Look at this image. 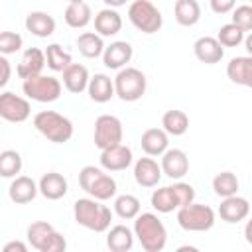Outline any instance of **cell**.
Segmentation results:
<instances>
[{
	"label": "cell",
	"instance_id": "ffe728a7",
	"mask_svg": "<svg viewBox=\"0 0 252 252\" xmlns=\"http://www.w3.org/2000/svg\"><path fill=\"white\" fill-rule=\"evenodd\" d=\"M132 55H134V49L128 41H112L108 47H104L102 63L108 69H118L120 71V69L128 67Z\"/></svg>",
	"mask_w": 252,
	"mask_h": 252
},
{
	"label": "cell",
	"instance_id": "8992f818",
	"mask_svg": "<svg viewBox=\"0 0 252 252\" xmlns=\"http://www.w3.org/2000/svg\"><path fill=\"white\" fill-rule=\"evenodd\" d=\"M26 236H28L30 246L39 252H63L67 248L65 236L61 232H57L53 228V224H49L47 220L32 222L26 230Z\"/></svg>",
	"mask_w": 252,
	"mask_h": 252
},
{
	"label": "cell",
	"instance_id": "4dcf8cb0",
	"mask_svg": "<svg viewBox=\"0 0 252 252\" xmlns=\"http://www.w3.org/2000/svg\"><path fill=\"white\" fill-rule=\"evenodd\" d=\"M173 16L179 26L191 28L201 20V6L197 0H175Z\"/></svg>",
	"mask_w": 252,
	"mask_h": 252
},
{
	"label": "cell",
	"instance_id": "1f68e13d",
	"mask_svg": "<svg viewBox=\"0 0 252 252\" xmlns=\"http://www.w3.org/2000/svg\"><path fill=\"white\" fill-rule=\"evenodd\" d=\"M161 128L169 134V136H183L189 130V116L183 110H167L161 116Z\"/></svg>",
	"mask_w": 252,
	"mask_h": 252
},
{
	"label": "cell",
	"instance_id": "e575fe53",
	"mask_svg": "<svg viewBox=\"0 0 252 252\" xmlns=\"http://www.w3.org/2000/svg\"><path fill=\"white\" fill-rule=\"evenodd\" d=\"M114 213L124 219V220H132L140 215V199L136 195H130V193H124V195H118L114 199Z\"/></svg>",
	"mask_w": 252,
	"mask_h": 252
},
{
	"label": "cell",
	"instance_id": "9a60e30c",
	"mask_svg": "<svg viewBox=\"0 0 252 252\" xmlns=\"http://www.w3.org/2000/svg\"><path fill=\"white\" fill-rule=\"evenodd\" d=\"M250 215V203L248 199L240 197V195H230V197H224L219 205V217L224 220V222H240L244 220L246 217Z\"/></svg>",
	"mask_w": 252,
	"mask_h": 252
},
{
	"label": "cell",
	"instance_id": "4fadbf2b",
	"mask_svg": "<svg viewBox=\"0 0 252 252\" xmlns=\"http://www.w3.org/2000/svg\"><path fill=\"white\" fill-rule=\"evenodd\" d=\"M161 171L169 179H183L189 171V158L179 148H167L161 154Z\"/></svg>",
	"mask_w": 252,
	"mask_h": 252
},
{
	"label": "cell",
	"instance_id": "d6986e66",
	"mask_svg": "<svg viewBox=\"0 0 252 252\" xmlns=\"http://www.w3.org/2000/svg\"><path fill=\"white\" fill-rule=\"evenodd\" d=\"M193 53H195V57H197L201 63L215 65V63H219V61L222 59L224 47H222V43H220L217 37L203 35V37H199V39L193 43Z\"/></svg>",
	"mask_w": 252,
	"mask_h": 252
},
{
	"label": "cell",
	"instance_id": "7402d4cb",
	"mask_svg": "<svg viewBox=\"0 0 252 252\" xmlns=\"http://www.w3.org/2000/svg\"><path fill=\"white\" fill-rule=\"evenodd\" d=\"M140 146L146 156H161L169 148V134L163 128H148L140 138Z\"/></svg>",
	"mask_w": 252,
	"mask_h": 252
},
{
	"label": "cell",
	"instance_id": "7a4b0ae2",
	"mask_svg": "<svg viewBox=\"0 0 252 252\" xmlns=\"http://www.w3.org/2000/svg\"><path fill=\"white\" fill-rule=\"evenodd\" d=\"M134 234L146 252H159L167 244V230L154 213H140L134 219Z\"/></svg>",
	"mask_w": 252,
	"mask_h": 252
},
{
	"label": "cell",
	"instance_id": "ee69618b",
	"mask_svg": "<svg viewBox=\"0 0 252 252\" xmlns=\"http://www.w3.org/2000/svg\"><path fill=\"white\" fill-rule=\"evenodd\" d=\"M108 8H120V6H124L128 0H102Z\"/></svg>",
	"mask_w": 252,
	"mask_h": 252
},
{
	"label": "cell",
	"instance_id": "9c48e42d",
	"mask_svg": "<svg viewBox=\"0 0 252 252\" xmlns=\"http://www.w3.org/2000/svg\"><path fill=\"white\" fill-rule=\"evenodd\" d=\"M177 224L187 232H205L215 224V211L209 205L189 203L177 209Z\"/></svg>",
	"mask_w": 252,
	"mask_h": 252
},
{
	"label": "cell",
	"instance_id": "f1b7e54d",
	"mask_svg": "<svg viewBox=\"0 0 252 252\" xmlns=\"http://www.w3.org/2000/svg\"><path fill=\"white\" fill-rule=\"evenodd\" d=\"M65 24L73 30H81L85 26L91 24L93 20V12H91V6L87 2H69L67 8H65Z\"/></svg>",
	"mask_w": 252,
	"mask_h": 252
},
{
	"label": "cell",
	"instance_id": "2e32d148",
	"mask_svg": "<svg viewBox=\"0 0 252 252\" xmlns=\"http://www.w3.org/2000/svg\"><path fill=\"white\" fill-rule=\"evenodd\" d=\"M47 65V59H45V51H41L39 47H28L18 63V77L20 79H30V77H35V75H41L43 67Z\"/></svg>",
	"mask_w": 252,
	"mask_h": 252
},
{
	"label": "cell",
	"instance_id": "5b68a950",
	"mask_svg": "<svg viewBox=\"0 0 252 252\" xmlns=\"http://www.w3.org/2000/svg\"><path fill=\"white\" fill-rule=\"evenodd\" d=\"M79 185L89 197H94L98 201L116 197V181L104 171V167L100 169L94 165H85L79 171Z\"/></svg>",
	"mask_w": 252,
	"mask_h": 252
},
{
	"label": "cell",
	"instance_id": "7bdbcfd3",
	"mask_svg": "<svg viewBox=\"0 0 252 252\" xmlns=\"http://www.w3.org/2000/svg\"><path fill=\"white\" fill-rule=\"evenodd\" d=\"M244 238H246V242L252 246V217L248 219V222H246V226H244Z\"/></svg>",
	"mask_w": 252,
	"mask_h": 252
},
{
	"label": "cell",
	"instance_id": "484cf974",
	"mask_svg": "<svg viewBox=\"0 0 252 252\" xmlns=\"http://www.w3.org/2000/svg\"><path fill=\"white\" fill-rule=\"evenodd\" d=\"M87 93H89L91 100H94V102H100V104L102 102H108L116 94L114 79H110L104 73H96L94 77H91L89 87H87Z\"/></svg>",
	"mask_w": 252,
	"mask_h": 252
},
{
	"label": "cell",
	"instance_id": "f35d334b",
	"mask_svg": "<svg viewBox=\"0 0 252 252\" xmlns=\"http://www.w3.org/2000/svg\"><path fill=\"white\" fill-rule=\"evenodd\" d=\"M232 24L244 32H252V4H242L232 10Z\"/></svg>",
	"mask_w": 252,
	"mask_h": 252
},
{
	"label": "cell",
	"instance_id": "ac0fdd59",
	"mask_svg": "<svg viewBox=\"0 0 252 252\" xmlns=\"http://www.w3.org/2000/svg\"><path fill=\"white\" fill-rule=\"evenodd\" d=\"M37 193H39V183H35L28 175H16L8 187V195L16 205L32 203Z\"/></svg>",
	"mask_w": 252,
	"mask_h": 252
},
{
	"label": "cell",
	"instance_id": "cb8c5ba5",
	"mask_svg": "<svg viewBox=\"0 0 252 252\" xmlns=\"http://www.w3.org/2000/svg\"><path fill=\"white\" fill-rule=\"evenodd\" d=\"M94 30L102 37L116 35L122 30V16L116 12V8L106 6L100 12H96V16H94Z\"/></svg>",
	"mask_w": 252,
	"mask_h": 252
},
{
	"label": "cell",
	"instance_id": "8fae6325",
	"mask_svg": "<svg viewBox=\"0 0 252 252\" xmlns=\"http://www.w3.org/2000/svg\"><path fill=\"white\" fill-rule=\"evenodd\" d=\"M122 136H124V128L120 118L112 114H100L94 120V146L98 150H106L110 146L122 144Z\"/></svg>",
	"mask_w": 252,
	"mask_h": 252
},
{
	"label": "cell",
	"instance_id": "ba28073f",
	"mask_svg": "<svg viewBox=\"0 0 252 252\" xmlns=\"http://www.w3.org/2000/svg\"><path fill=\"white\" fill-rule=\"evenodd\" d=\"M146 87H148V79L136 67H124L114 77L116 96L120 100H124V102H136V100H140L144 96V93H146Z\"/></svg>",
	"mask_w": 252,
	"mask_h": 252
},
{
	"label": "cell",
	"instance_id": "30bf717a",
	"mask_svg": "<svg viewBox=\"0 0 252 252\" xmlns=\"http://www.w3.org/2000/svg\"><path fill=\"white\" fill-rule=\"evenodd\" d=\"M22 91L28 98H32L35 102H53L61 96L63 85L59 79H55L51 75H35V77L24 79Z\"/></svg>",
	"mask_w": 252,
	"mask_h": 252
},
{
	"label": "cell",
	"instance_id": "8d00e7d4",
	"mask_svg": "<svg viewBox=\"0 0 252 252\" xmlns=\"http://www.w3.org/2000/svg\"><path fill=\"white\" fill-rule=\"evenodd\" d=\"M217 39L222 43V47H236L244 41V30H240L236 24H224L220 26L219 33H217Z\"/></svg>",
	"mask_w": 252,
	"mask_h": 252
},
{
	"label": "cell",
	"instance_id": "5bb4252c",
	"mask_svg": "<svg viewBox=\"0 0 252 252\" xmlns=\"http://www.w3.org/2000/svg\"><path fill=\"white\" fill-rule=\"evenodd\" d=\"M98 159H100V167H104L106 171H122L132 163V150L124 144H116L106 150H100Z\"/></svg>",
	"mask_w": 252,
	"mask_h": 252
},
{
	"label": "cell",
	"instance_id": "44dd1931",
	"mask_svg": "<svg viewBox=\"0 0 252 252\" xmlns=\"http://www.w3.org/2000/svg\"><path fill=\"white\" fill-rule=\"evenodd\" d=\"M226 77L236 85L252 89V55L232 57L226 65Z\"/></svg>",
	"mask_w": 252,
	"mask_h": 252
},
{
	"label": "cell",
	"instance_id": "4316f807",
	"mask_svg": "<svg viewBox=\"0 0 252 252\" xmlns=\"http://www.w3.org/2000/svg\"><path fill=\"white\" fill-rule=\"evenodd\" d=\"M37 183H39V193L49 201H57V199L67 195V187H69L67 179L57 171L43 173Z\"/></svg>",
	"mask_w": 252,
	"mask_h": 252
},
{
	"label": "cell",
	"instance_id": "74e56055",
	"mask_svg": "<svg viewBox=\"0 0 252 252\" xmlns=\"http://www.w3.org/2000/svg\"><path fill=\"white\" fill-rule=\"evenodd\" d=\"M24 45V39L20 33L16 32H2L0 33V53L2 55H12L16 51H20Z\"/></svg>",
	"mask_w": 252,
	"mask_h": 252
},
{
	"label": "cell",
	"instance_id": "7c38bea8",
	"mask_svg": "<svg viewBox=\"0 0 252 252\" xmlns=\"http://www.w3.org/2000/svg\"><path fill=\"white\" fill-rule=\"evenodd\" d=\"M32 114V104L28 98L24 96H18L10 91H4L0 94V116L6 120V122H26Z\"/></svg>",
	"mask_w": 252,
	"mask_h": 252
},
{
	"label": "cell",
	"instance_id": "f546056e",
	"mask_svg": "<svg viewBox=\"0 0 252 252\" xmlns=\"http://www.w3.org/2000/svg\"><path fill=\"white\" fill-rule=\"evenodd\" d=\"M77 49L83 57L87 59H96L104 53V41H102V35L96 33V32H83L79 37H77Z\"/></svg>",
	"mask_w": 252,
	"mask_h": 252
},
{
	"label": "cell",
	"instance_id": "6da1fadb",
	"mask_svg": "<svg viewBox=\"0 0 252 252\" xmlns=\"http://www.w3.org/2000/svg\"><path fill=\"white\" fill-rule=\"evenodd\" d=\"M73 215H75L77 224L93 232H106L112 222V211L94 197L77 199L73 203Z\"/></svg>",
	"mask_w": 252,
	"mask_h": 252
},
{
	"label": "cell",
	"instance_id": "52a82bcc",
	"mask_svg": "<svg viewBox=\"0 0 252 252\" xmlns=\"http://www.w3.org/2000/svg\"><path fill=\"white\" fill-rule=\"evenodd\" d=\"M128 20L142 33H156L163 26V16L159 8L150 0H134L128 6Z\"/></svg>",
	"mask_w": 252,
	"mask_h": 252
},
{
	"label": "cell",
	"instance_id": "b9f144b4",
	"mask_svg": "<svg viewBox=\"0 0 252 252\" xmlns=\"http://www.w3.org/2000/svg\"><path fill=\"white\" fill-rule=\"evenodd\" d=\"M2 252H28V244H24L20 240H12V242L4 244Z\"/></svg>",
	"mask_w": 252,
	"mask_h": 252
},
{
	"label": "cell",
	"instance_id": "7dc6e473",
	"mask_svg": "<svg viewBox=\"0 0 252 252\" xmlns=\"http://www.w3.org/2000/svg\"><path fill=\"white\" fill-rule=\"evenodd\" d=\"M248 2H250V4H252V0H248Z\"/></svg>",
	"mask_w": 252,
	"mask_h": 252
},
{
	"label": "cell",
	"instance_id": "d6a6232c",
	"mask_svg": "<svg viewBox=\"0 0 252 252\" xmlns=\"http://www.w3.org/2000/svg\"><path fill=\"white\" fill-rule=\"evenodd\" d=\"M45 59H47V67L51 71H59V73H63L73 63L71 53L67 49H63L59 43H49L45 47Z\"/></svg>",
	"mask_w": 252,
	"mask_h": 252
},
{
	"label": "cell",
	"instance_id": "ab89813d",
	"mask_svg": "<svg viewBox=\"0 0 252 252\" xmlns=\"http://www.w3.org/2000/svg\"><path fill=\"white\" fill-rule=\"evenodd\" d=\"M236 8V0H211V10L215 14H228Z\"/></svg>",
	"mask_w": 252,
	"mask_h": 252
},
{
	"label": "cell",
	"instance_id": "bcb514c9",
	"mask_svg": "<svg viewBox=\"0 0 252 252\" xmlns=\"http://www.w3.org/2000/svg\"><path fill=\"white\" fill-rule=\"evenodd\" d=\"M69 2H85V0H69Z\"/></svg>",
	"mask_w": 252,
	"mask_h": 252
},
{
	"label": "cell",
	"instance_id": "83f0119b",
	"mask_svg": "<svg viewBox=\"0 0 252 252\" xmlns=\"http://www.w3.org/2000/svg\"><path fill=\"white\" fill-rule=\"evenodd\" d=\"M134 230L126 224H114L106 232V246L112 252H128L134 246Z\"/></svg>",
	"mask_w": 252,
	"mask_h": 252
},
{
	"label": "cell",
	"instance_id": "d4e9b609",
	"mask_svg": "<svg viewBox=\"0 0 252 252\" xmlns=\"http://www.w3.org/2000/svg\"><path fill=\"white\" fill-rule=\"evenodd\" d=\"M89 81H91L89 69H87L85 65H81V63H71V65L63 71V87H65L69 93H73V94H79V93L87 91Z\"/></svg>",
	"mask_w": 252,
	"mask_h": 252
},
{
	"label": "cell",
	"instance_id": "603a6c76",
	"mask_svg": "<svg viewBox=\"0 0 252 252\" xmlns=\"http://www.w3.org/2000/svg\"><path fill=\"white\" fill-rule=\"evenodd\" d=\"M24 26L35 37H49L55 32V20H53V16L47 14V12H41V10L30 12L26 16Z\"/></svg>",
	"mask_w": 252,
	"mask_h": 252
},
{
	"label": "cell",
	"instance_id": "e0dca14e",
	"mask_svg": "<svg viewBox=\"0 0 252 252\" xmlns=\"http://www.w3.org/2000/svg\"><path fill=\"white\" fill-rule=\"evenodd\" d=\"M161 163H158L154 159V156L150 158H140L134 163V179L138 185L142 187H156L161 179Z\"/></svg>",
	"mask_w": 252,
	"mask_h": 252
},
{
	"label": "cell",
	"instance_id": "277c9868",
	"mask_svg": "<svg viewBox=\"0 0 252 252\" xmlns=\"http://www.w3.org/2000/svg\"><path fill=\"white\" fill-rule=\"evenodd\" d=\"M33 128L43 136L47 138L49 142L53 144H65L73 138V122L55 112V110H41L33 116Z\"/></svg>",
	"mask_w": 252,
	"mask_h": 252
},
{
	"label": "cell",
	"instance_id": "3957f363",
	"mask_svg": "<svg viewBox=\"0 0 252 252\" xmlns=\"http://www.w3.org/2000/svg\"><path fill=\"white\" fill-rule=\"evenodd\" d=\"M195 201V189L193 185L185 181H177L167 187H159L152 193L150 203L158 213H171L175 209H181Z\"/></svg>",
	"mask_w": 252,
	"mask_h": 252
},
{
	"label": "cell",
	"instance_id": "f6af8a7d",
	"mask_svg": "<svg viewBox=\"0 0 252 252\" xmlns=\"http://www.w3.org/2000/svg\"><path fill=\"white\" fill-rule=\"evenodd\" d=\"M244 45H246V51H248V55H252V32L244 37Z\"/></svg>",
	"mask_w": 252,
	"mask_h": 252
},
{
	"label": "cell",
	"instance_id": "836d02e7",
	"mask_svg": "<svg viewBox=\"0 0 252 252\" xmlns=\"http://www.w3.org/2000/svg\"><path fill=\"white\" fill-rule=\"evenodd\" d=\"M238 187H240V181H238L236 173H232V171H220L213 177V191L222 199L236 195Z\"/></svg>",
	"mask_w": 252,
	"mask_h": 252
},
{
	"label": "cell",
	"instance_id": "60d3db41",
	"mask_svg": "<svg viewBox=\"0 0 252 252\" xmlns=\"http://www.w3.org/2000/svg\"><path fill=\"white\" fill-rule=\"evenodd\" d=\"M0 71H2V75H0V87H6L8 81H10V75H12V67H10V61L6 59V55L0 57Z\"/></svg>",
	"mask_w": 252,
	"mask_h": 252
},
{
	"label": "cell",
	"instance_id": "d590c367",
	"mask_svg": "<svg viewBox=\"0 0 252 252\" xmlns=\"http://www.w3.org/2000/svg\"><path fill=\"white\" fill-rule=\"evenodd\" d=\"M22 156L20 152L16 150H4L0 154V175L10 179V177H16L20 171H22Z\"/></svg>",
	"mask_w": 252,
	"mask_h": 252
}]
</instances>
